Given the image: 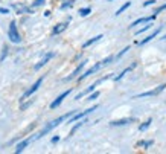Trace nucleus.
<instances>
[{
  "label": "nucleus",
  "instance_id": "nucleus-31",
  "mask_svg": "<svg viewBox=\"0 0 166 154\" xmlns=\"http://www.w3.org/2000/svg\"><path fill=\"white\" fill-rule=\"evenodd\" d=\"M58 140H60V137H58V136H55V137H54V139H52V142H54V143H57V142H58Z\"/></svg>",
  "mask_w": 166,
  "mask_h": 154
},
{
  "label": "nucleus",
  "instance_id": "nucleus-7",
  "mask_svg": "<svg viewBox=\"0 0 166 154\" xmlns=\"http://www.w3.org/2000/svg\"><path fill=\"white\" fill-rule=\"evenodd\" d=\"M98 108V105H93L91 108H88V110H85V112H82V113H73L72 116H70V121H69V124H73L75 121H79L81 118H84V116H87L88 113H91V112H94V110H96Z\"/></svg>",
  "mask_w": 166,
  "mask_h": 154
},
{
  "label": "nucleus",
  "instance_id": "nucleus-22",
  "mask_svg": "<svg viewBox=\"0 0 166 154\" xmlns=\"http://www.w3.org/2000/svg\"><path fill=\"white\" fill-rule=\"evenodd\" d=\"M73 3H75V0H67L66 3H63V5H61V9H66V8L73 6Z\"/></svg>",
  "mask_w": 166,
  "mask_h": 154
},
{
  "label": "nucleus",
  "instance_id": "nucleus-19",
  "mask_svg": "<svg viewBox=\"0 0 166 154\" xmlns=\"http://www.w3.org/2000/svg\"><path fill=\"white\" fill-rule=\"evenodd\" d=\"M102 38V35H96V37H93V38H90L88 41H85L84 44H82V47H88V46H91L93 43H96V41H99Z\"/></svg>",
  "mask_w": 166,
  "mask_h": 154
},
{
  "label": "nucleus",
  "instance_id": "nucleus-3",
  "mask_svg": "<svg viewBox=\"0 0 166 154\" xmlns=\"http://www.w3.org/2000/svg\"><path fill=\"white\" fill-rule=\"evenodd\" d=\"M8 37H9V40H11L12 43H20V41H21V37H20V34H18V31H17V24H15V21H11V23H9Z\"/></svg>",
  "mask_w": 166,
  "mask_h": 154
},
{
  "label": "nucleus",
  "instance_id": "nucleus-25",
  "mask_svg": "<svg viewBox=\"0 0 166 154\" xmlns=\"http://www.w3.org/2000/svg\"><path fill=\"white\" fill-rule=\"evenodd\" d=\"M98 96H99V92H93V93L87 98V101H93V99H96Z\"/></svg>",
  "mask_w": 166,
  "mask_h": 154
},
{
  "label": "nucleus",
  "instance_id": "nucleus-32",
  "mask_svg": "<svg viewBox=\"0 0 166 154\" xmlns=\"http://www.w3.org/2000/svg\"><path fill=\"white\" fill-rule=\"evenodd\" d=\"M163 38H166V35H164V37H163Z\"/></svg>",
  "mask_w": 166,
  "mask_h": 154
},
{
  "label": "nucleus",
  "instance_id": "nucleus-15",
  "mask_svg": "<svg viewBox=\"0 0 166 154\" xmlns=\"http://www.w3.org/2000/svg\"><path fill=\"white\" fill-rule=\"evenodd\" d=\"M44 3H46V0H35V2H34V3L31 5V6H28V8H29V12L32 14V12H34V11L37 9V8H40V6H43Z\"/></svg>",
  "mask_w": 166,
  "mask_h": 154
},
{
  "label": "nucleus",
  "instance_id": "nucleus-16",
  "mask_svg": "<svg viewBox=\"0 0 166 154\" xmlns=\"http://www.w3.org/2000/svg\"><path fill=\"white\" fill-rule=\"evenodd\" d=\"M12 8L17 11V14H26V12H29V8L28 6H25V5H12Z\"/></svg>",
  "mask_w": 166,
  "mask_h": 154
},
{
  "label": "nucleus",
  "instance_id": "nucleus-12",
  "mask_svg": "<svg viewBox=\"0 0 166 154\" xmlns=\"http://www.w3.org/2000/svg\"><path fill=\"white\" fill-rule=\"evenodd\" d=\"M69 26V21H66V23H60V24H57V26L54 28V35H58V34H61L66 28Z\"/></svg>",
  "mask_w": 166,
  "mask_h": 154
},
{
  "label": "nucleus",
  "instance_id": "nucleus-21",
  "mask_svg": "<svg viewBox=\"0 0 166 154\" xmlns=\"http://www.w3.org/2000/svg\"><path fill=\"white\" fill-rule=\"evenodd\" d=\"M149 125H151V119H148L146 122L142 124V125L139 127V130H140V131H145V130H148V128H149Z\"/></svg>",
  "mask_w": 166,
  "mask_h": 154
},
{
  "label": "nucleus",
  "instance_id": "nucleus-27",
  "mask_svg": "<svg viewBox=\"0 0 166 154\" xmlns=\"http://www.w3.org/2000/svg\"><path fill=\"white\" fill-rule=\"evenodd\" d=\"M164 9H166V3H164V5H161V6H158V8L155 9V12H154V14H160V12H161V11H164Z\"/></svg>",
  "mask_w": 166,
  "mask_h": 154
},
{
  "label": "nucleus",
  "instance_id": "nucleus-8",
  "mask_svg": "<svg viewBox=\"0 0 166 154\" xmlns=\"http://www.w3.org/2000/svg\"><path fill=\"white\" fill-rule=\"evenodd\" d=\"M157 17V14H152V15H148V17H142V18H137L136 21H133L128 28H134V26H139L142 23H149V21H154Z\"/></svg>",
  "mask_w": 166,
  "mask_h": 154
},
{
  "label": "nucleus",
  "instance_id": "nucleus-10",
  "mask_svg": "<svg viewBox=\"0 0 166 154\" xmlns=\"http://www.w3.org/2000/svg\"><path fill=\"white\" fill-rule=\"evenodd\" d=\"M70 92H72V90L69 89V90H66L64 93H61V95H60V96H58V98H57L54 102H52V104H51V108H57V107L61 104V102H63V101H64V99H66L69 95H70Z\"/></svg>",
  "mask_w": 166,
  "mask_h": 154
},
{
  "label": "nucleus",
  "instance_id": "nucleus-2",
  "mask_svg": "<svg viewBox=\"0 0 166 154\" xmlns=\"http://www.w3.org/2000/svg\"><path fill=\"white\" fill-rule=\"evenodd\" d=\"M113 58H114V57H113V55H110V57H107L105 60H102V61H99L98 64H94V66H93L91 69H88V70H87L85 73H82V75L79 76V81H82V80H85V78H87V76H90V75H93L94 72H98V70H101V69H102L104 66H107L108 63H111V61H113Z\"/></svg>",
  "mask_w": 166,
  "mask_h": 154
},
{
  "label": "nucleus",
  "instance_id": "nucleus-5",
  "mask_svg": "<svg viewBox=\"0 0 166 154\" xmlns=\"http://www.w3.org/2000/svg\"><path fill=\"white\" fill-rule=\"evenodd\" d=\"M41 84H43V76H41V78H38V80L32 84V87H31V89H28V90L25 92V95L21 96V99H26V98H29L32 93H35V92L40 89V86H41Z\"/></svg>",
  "mask_w": 166,
  "mask_h": 154
},
{
  "label": "nucleus",
  "instance_id": "nucleus-1",
  "mask_svg": "<svg viewBox=\"0 0 166 154\" xmlns=\"http://www.w3.org/2000/svg\"><path fill=\"white\" fill-rule=\"evenodd\" d=\"M73 113H75V112H69L67 115H63V116H60V118H57L55 121H52V122H49V124H47V125H46V127L43 128V130H41V131H40V133H38V134H37V136H35L34 139H40V137H43L44 134H47V133H49V131H52V130H54V128H57V127H58V125H60V124H61L63 121H66V119H69V118H70V116H72Z\"/></svg>",
  "mask_w": 166,
  "mask_h": 154
},
{
  "label": "nucleus",
  "instance_id": "nucleus-29",
  "mask_svg": "<svg viewBox=\"0 0 166 154\" xmlns=\"http://www.w3.org/2000/svg\"><path fill=\"white\" fill-rule=\"evenodd\" d=\"M155 3V0H146V2L143 3V6L146 8V6H151V5H154Z\"/></svg>",
  "mask_w": 166,
  "mask_h": 154
},
{
  "label": "nucleus",
  "instance_id": "nucleus-11",
  "mask_svg": "<svg viewBox=\"0 0 166 154\" xmlns=\"http://www.w3.org/2000/svg\"><path fill=\"white\" fill-rule=\"evenodd\" d=\"M84 66H85V61H82V63H81V64H79V66H78V67H76V69L72 72V73H70L69 76H66V78H64V81H70V80L76 78V76H78V73H79V72L84 69Z\"/></svg>",
  "mask_w": 166,
  "mask_h": 154
},
{
  "label": "nucleus",
  "instance_id": "nucleus-4",
  "mask_svg": "<svg viewBox=\"0 0 166 154\" xmlns=\"http://www.w3.org/2000/svg\"><path fill=\"white\" fill-rule=\"evenodd\" d=\"M164 89H166V84H161V86H158V87H157V89H154V90H148V92H145V93L136 95V96H134V99H140V98H145V96H157V95H160Z\"/></svg>",
  "mask_w": 166,
  "mask_h": 154
},
{
  "label": "nucleus",
  "instance_id": "nucleus-20",
  "mask_svg": "<svg viewBox=\"0 0 166 154\" xmlns=\"http://www.w3.org/2000/svg\"><path fill=\"white\" fill-rule=\"evenodd\" d=\"M130 6H131V2H127V3H124V5H122V6H121L119 9L116 11V14H114V15H119V14H122V12H124L125 9H128Z\"/></svg>",
  "mask_w": 166,
  "mask_h": 154
},
{
  "label": "nucleus",
  "instance_id": "nucleus-9",
  "mask_svg": "<svg viewBox=\"0 0 166 154\" xmlns=\"http://www.w3.org/2000/svg\"><path fill=\"white\" fill-rule=\"evenodd\" d=\"M54 57H55V54H54V52H49V54H46V55H44V57H43V58H41V60H40L37 64H35V67H34V69H35V70L41 69L44 64H47V61H49V60H52Z\"/></svg>",
  "mask_w": 166,
  "mask_h": 154
},
{
  "label": "nucleus",
  "instance_id": "nucleus-6",
  "mask_svg": "<svg viewBox=\"0 0 166 154\" xmlns=\"http://www.w3.org/2000/svg\"><path fill=\"white\" fill-rule=\"evenodd\" d=\"M107 78H110V76H105V78H102V80H98V81H96V83H94V84H91V86H88V87H87V89H85L84 92H81L79 95H76V96H75V99L78 101V99H81L82 96H85V95H88L90 92H93V90H94V87H96L98 84H101V83H102V81H105Z\"/></svg>",
  "mask_w": 166,
  "mask_h": 154
},
{
  "label": "nucleus",
  "instance_id": "nucleus-33",
  "mask_svg": "<svg viewBox=\"0 0 166 154\" xmlns=\"http://www.w3.org/2000/svg\"><path fill=\"white\" fill-rule=\"evenodd\" d=\"M108 2H110V0H108Z\"/></svg>",
  "mask_w": 166,
  "mask_h": 154
},
{
  "label": "nucleus",
  "instance_id": "nucleus-26",
  "mask_svg": "<svg viewBox=\"0 0 166 154\" xmlns=\"http://www.w3.org/2000/svg\"><path fill=\"white\" fill-rule=\"evenodd\" d=\"M82 124H84V122H79V124H76V125H75V127L72 128V131H70V136H72V134H73V133H75V131L78 130V128H79V127H81Z\"/></svg>",
  "mask_w": 166,
  "mask_h": 154
},
{
  "label": "nucleus",
  "instance_id": "nucleus-14",
  "mask_svg": "<svg viewBox=\"0 0 166 154\" xmlns=\"http://www.w3.org/2000/svg\"><path fill=\"white\" fill-rule=\"evenodd\" d=\"M136 66H137V64H136V63H133V64H131L130 67H127V69H125V70H124V72H122L121 75H117V76H116V78H114V81H121V80L124 78V76H125V75H127L128 72H131V70H133V69H134Z\"/></svg>",
  "mask_w": 166,
  "mask_h": 154
},
{
  "label": "nucleus",
  "instance_id": "nucleus-30",
  "mask_svg": "<svg viewBox=\"0 0 166 154\" xmlns=\"http://www.w3.org/2000/svg\"><path fill=\"white\" fill-rule=\"evenodd\" d=\"M9 12V9H6V8H0V14H8Z\"/></svg>",
  "mask_w": 166,
  "mask_h": 154
},
{
  "label": "nucleus",
  "instance_id": "nucleus-28",
  "mask_svg": "<svg viewBox=\"0 0 166 154\" xmlns=\"http://www.w3.org/2000/svg\"><path fill=\"white\" fill-rule=\"evenodd\" d=\"M128 50H130V46H127V47H125L124 50H121V54H119V55H117L116 58H121V57H122L124 54H127V52H128Z\"/></svg>",
  "mask_w": 166,
  "mask_h": 154
},
{
  "label": "nucleus",
  "instance_id": "nucleus-23",
  "mask_svg": "<svg viewBox=\"0 0 166 154\" xmlns=\"http://www.w3.org/2000/svg\"><path fill=\"white\" fill-rule=\"evenodd\" d=\"M90 12H91V9H90V8H82V9H79V15H82V17L88 15Z\"/></svg>",
  "mask_w": 166,
  "mask_h": 154
},
{
  "label": "nucleus",
  "instance_id": "nucleus-24",
  "mask_svg": "<svg viewBox=\"0 0 166 154\" xmlns=\"http://www.w3.org/2000/svg\"><path fill=\"white\" fill-rule=\"evenodd\" d=\"M154 142L152 140H146V142H139V146H145V148H148V146H151Z\"/></svg>",
  "mask_w": 166,
  "mask_h": 154
},
{
  "label": "nucleus",
  "instance_id": "nucleus-18",
  "mask_svg": "<svg viewBox=\"0 0 166 154\" xmlns=\"http://www.w3.org/2000/svg\"><path fill=\"white\" fill-rule=\"evenodd\" d=\"M158 32H160V29H157V31H154V32H152L151 35H148L146 38H143V40H142V41H140V44H146L148 41H151L152 38H155V37L158 35Z\"/></svg>",
  "mask_w": 166,
  "mask_h": 154
},
{
  "label": "nucleus",
  "instance_id": "nucleus-17",
  "mask_svg": "<svg viewBox=\"0 0 166 154\" xmlns=\"http://www.w3.org/2000/svg\"><path fill=\"white\" fill-rule=\"evenodd\" d=\"M130 122H133V119H121V121H113L111 125L113 127H121V125H127Z\"/></svg>",
  "mask_w": 166,
  "mask_h": 154
},
{
  "label": "nucleus",
  "instance_id": "nucleus-13",
  "mask_svg": "<svg viewBox=\"0 0 166 154\" xmlns=\"http://www.w3.org/2000/svg\"><path fill=\"white\" fill-rule=\"evenodd\" d=\"M31 140H32V139H25V140H21V142L17 145V148H15V152H17V154H18V152H21L23 149H25V148L29 145V142H31Z\"/></svg>",
  "mask_w": 166,
  "mask_h": 154
}]
</instances>
